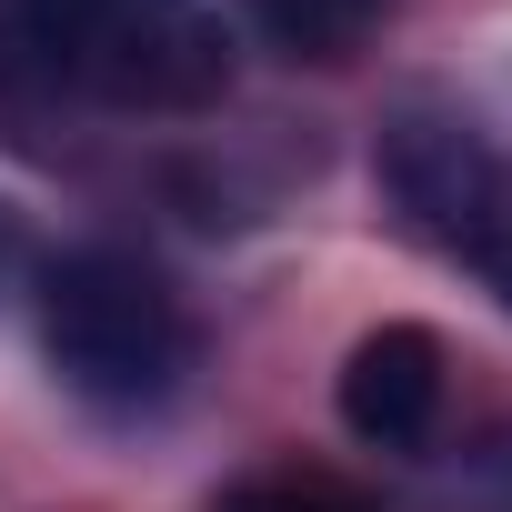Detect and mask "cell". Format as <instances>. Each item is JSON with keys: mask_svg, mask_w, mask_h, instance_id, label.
Masks as SVG:
<instances>
[{"mask_svg": "<svg viewBox=\"0 0 512 512\" xmlns=\"http://www.w3.org/2000/svg\"><path fill=\"white\" fill-rule=\"evenodd\" d=\"M11 41L101 111H211L231 31L211 0H11Z\"/></svg>", "mask_w": 512, "mask_h": 512, "instance_id": "7a4b0ae2", "label": "cell"}, {"mask_svg": "<svg viewBox=\"0 0 512 512\" xmlns=\"http://www.w3.org/2000/svg\"><path fill=\"white\" fill-rule=\"evenodd\" d=\"M241 11L282 61H352L382 21V0H241Z\"/></svg>", "mask_w": 512, "mask_h": 512, "instance_id": "5b68a950", "label": "cell"}, {"mask_svg": "<svg viewBox=\"0 0 512 512\" xmlns=\"http://www.w3.org/2000/svg\"><path fill=\"white\" fill-rule=\"evenodd\" d=\"M11 272H21V211L0 201V292H11Z\"/></svg>", "mask_w": 512, "mask_h": 512, "instance_id": "52a82bcc", "label": "cell"}, {"mask_svg": "<svg viewBox=\"0 0 512 512\" xmlns=\"http://www.w3.org/2000/svg\"><path fill=\"white\" fill-rule=\"evenodd\" d=\"M342 422L372 452H422L442 422V342L422 322H382L342 362Z\"/></svg>", "mask_w": 512, "mask_h": 512, "instance_id": "277c9868", "label": "cell"}, {"mask_svg": "<svg viewBox=\"0 0 512 512\" xmlns=\"http://www.w3.org/2000/svg\"><path fill=\"white\" fill-rule=\"evenodd\" d=\"M221 512H372V502H352L342 482H302V472H282V482H251V492H231Z\"/></svg>", "mask_w": 512, "mask_h": 512, "instance_id": "8992f818", "label": "cell"}, {"mask_svg": "<svg viewBox=\"0 0 512 512\" xmlns=\"http://www.w3.org/2000/svg\"><path fill=\"white\" fill-rule=\"evenodd\" d=\"M41 352H51L71 402H91L111 422H151L191 392L201 332H191V302L151 262L91 241L41 272Z\"/></svg>", "mask_w": 512, "mask_h": 512, "instance_id": "6da1fadb", "label": "cell"}, {"mask_svg": "<svg viewBox=\"0 0 512 512\" xmlns=\"http://www.w3.org/2000/svg\"><path fill=\"white\" fill-rule=\"evenodd\" d=\"M372 171L432 262H452L472 292L512 312V151L462 111H392Z\"/></svg>", "mask_w": 512, "mask_h": 512, "instance_id": "3957f363", "label": "cell"}]
</instances>
